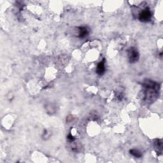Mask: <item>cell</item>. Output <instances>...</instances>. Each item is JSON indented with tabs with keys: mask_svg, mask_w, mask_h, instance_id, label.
Returning a JSON list of instances; mask_svg holds the SVG:
<instances>
[{
	"mask_svg": "<svg viewBox=\"0 0 163 163\" xmlns=\"http://www.w3.org/2000/svg\"><path fill=\"white\" fill-rule=\"evenodd\" d=\"M144 88L145 100L148 102L154 101L158 96L160 89L159 84L152 80H146L144 82Z\"/></svg>",
	"mask_w": 163,
	"mask_h": 163,
	"instance_id": "obj_1",
	"label": "cell"
},
{
	"mask_svg": "<svg viewBox=\"0 0 163 163\" xmlns=\"http://www.w3.org/2000/svg\"><path fill=\"white\" fill-rule=\"evenodd\" d=\"M128 59L130 63H135L139 60V54L138 50L135 47L129 48L127 50Z\"/></svg>",
	"mask_w": 163,
	"mask_h": 163,
	"instance_id": "obj_2",
	"label": "cell"
},
{
	"mask_svg": "<svg viewBox=\"0 0 163 163\" xmlns=\"http://www.w3.org/2000/svg\"><path fill=\"white\" fill-rule=\"evenodd\" d=\"M151 18H152L151 11L148 7L144 9L142 12H140L138 17L139 20L141 22H143V23H147V22L150 21Z\"/></svg>",
	"mask_w": 163,
	"mask_h": 163,
	"instance_id": "obj_3",
	"label": "cell"
},
{
	"mask_svg": "<svg viewBox=\"0 0 163 163\" xmlns=\"http://www.w3.org/2000/svg\"><path fill=\"white\" fill-rule=\"evenodd\" d=\"M77 31H78V35L77 37L84 39L86 38L87 36H88L89 34V29L85 27V26H81V27H78L77 28Z\"/></svg>",
	"mask_w": 163,
	"mask_h": 163,
	"instance_id": "obj_4",
	"label": "cell"
},
{
	"mask_svg": "<svg viewBox=\"0 0 163 163\" xmlns=\"http://www.w3.org/2000/svg\"><path fill=\"white\" fill-rule=\"evenodd\" d=\"M106 68H105V59H103L101 60L97 65L96 67V73L97 75H104L105 72Z\"/></svg>",
	"mask_w": 163,
	"mask_h": 163,
	"instance_id": "obj_5",
	"label": "cell"
},
{
	"mask_svg": "<svg viewBox=\"0 0 163 163\" xmlns=\"http://www.w3.org/2000/svg\"><path fill=\"white\" fill-rule=\"evenodd\" d=\"M129 153L136 158H140L142 157V153L137 149H131L129 150Z\"/></svg>",
	"mask_w": 163,
	"mask_h": 163,
	"instance_id": "obj_6",
	"label": "cell"
},
{
	"mask_svg": "<svg viewBox=\"0 0 163 163\" xmlns=\"http://www.w3.org/2000/svg\"><path fill=\"white\" fill-rule=\"evenodd\" d=\"M155 145L156 148L158 149V151L161 152H162V142L161 139H157L155 142Z\"/></svg>",
	"mask_w": 163,
	"mask_h": 163,
	"instance_id": "obj_7",
	"label": "cell"
},
{
	"mask_svg": "<svg viewBox=\"0 0 163 163\" xmlns=\"http://www.w3.org/2000/svg\"><path fill=\"white\" fill-rule=\"evenodd\" d=\"M67 138H68V139L70 141V142H74V141L75 140V138L71 135V133H70V134L68 135Z\"/></svg>",
	"mask_w": 163,
	"mask_h": 163,
	"instance_id": "obj_8",
	"label": "cell"
}]
</instances>
